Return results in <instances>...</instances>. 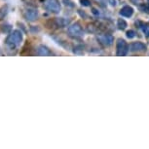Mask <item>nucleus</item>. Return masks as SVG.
I'll return each mask as SVG.
<instances>
[{
  "instance_id": "nucleus-16",
  "label": "nucleus",
  "mask_w": 149,
  "mask_h": 149,
  "mask_svg": "<svg viewBox=\"0 0 149 149\" xmlns=\"http://www.w3.org/2000/svg\"><path fill=\"white\" fill-rule=\"evenodd\" d=\"M126 35H127L128 38L132 39V38H134V36H136V32H134V30H128L127 33H126Z\"/></svg>"
},
{
  "instance_id": "nucleus-21",
  "label": "nucleus",
  "mask_w": 149,
  "mask_h": 149,
  "mask_svg": "<svg viewBox=\"0 0 149 149\" xmlns=\"http://www.w3.org/2000/svg\"><path fill=\"white\" fill-rule=\"evenodd\" d=\"M93 13H94L95 15H97V16L98 15V14H100V13L97 12V9H95V8H94V9H93Z\"/></svg>"
},
{
  "instance_id": "nucleus-14",
  "label": "nucleus",
  "mask_w": 149,
  "mask_h": 149,
  "mask_svg": "<svg viewBox=\"0 0 149 149\" xmlns=\"http://www.w3.org/2000/svg\"><path fill=\"white\" fill-rule=\"evenodd\" d=\"M142 31L145 34V36L149 37V24H144V26H142Z\"/></svg>"
},
{
  "instance_id": "nucleus-9",
  "label": "nucleus",
  "mask_w": 149,
  "mask_h": 149,
  "mask_svg": "<svg viewBox=\"0 0 149 149\" xmlns=\"http://www.w3.org/2000/svg\"><path fill=\"white\" fill-rule=\"evenodd\" d=\"M119 14L121 16L126 17V18H130V17L133 16L134 9L132 7H130V6H125V7H123L122 9L120 10Z\"/></svg>"
},
{
  "instance_id": "nucleus-8",
  "label": "nucleus",
  "mask_w": 149,
  "mask_h": 149,
  "mask_svg": "<svg viewBox=\"0 0 149 149\" xmlns=\"http://www.w3.org/2000/svg\"><path fill=\"white\" fill-rule=\"evenodd\" d=\"M36 51H37V54L39 56H42V57H47V56L52 55V53L49 50V48H47L46 46H44V45H40V46H38Z\"/></svg>"
},
{
  "instance_id": "nucleus-2",
  "label": "nucleus",
  "mask_w": 149,
  "mask_h": 149,
  "mask_svg": "<svg viewBox=\"0 0 149 149\" xmlns=\"http://www.w3.org/2000/svg\"><path fill=\"white\" fill-rule=\"evenodd\" d=\"M67 31H68L69 36H71L73 38H81L84 36L82 26H81V24H78V22H75V24L69 26Z\"/></svg>"
},
{
  "instance_id": "nucleus-10",
  "label": "nucleus",
  "mask_w": 149,
  "mask_h": 149,
  "mask_svg": "<svg viewBox=\"0 0 149 149\" xmlns=\"http://www.w3.org/2000/svg\"><path fill=\"white\" fill-rule=\"evenodd\" d=\"M54 22L58 27H64V26H68L69 22H70L69 19H64V18H56Z\"/></svg>"
},
{
  "instance_id": "nucleus-7",
  "label": "nucleus",
  "mask_w": 149,
  "mask_h": 149,
  "mask_svg": "<svg viewBox=\"0 0 149 149\" xmlns=\"http://www.w3.org/2000/svg\"><path fill=\"white\" fill-rule=\"evenodd\" d=\"M129 50H130L131 52H144L146 50V46L141 42H134V43H132L130 45V47H129Z\"/></svg>"
},
{
  "instance_id": "nucleus-1",
  "label": "nucleus",
  "mask_w": 149,
  "mask_h": 149,
  "mask_svg": "<svg viewBox=\"0 0 149 149\" xmlns=\"http://www.w3.org/2000/svg\"><path fill=\"white\" fill-rule=\"evenodd\" d=\"M22 40H24V35H22V32L21 30L19 29L13 30L7 36L6 40H5V46H6L8 51L15 52L21 46Z\"/></svg>"
},
{
  "instance_id": "nucleus-13",
  "label": "nucleus",
  "mask_w": 149,
  "mask_h": 149,
  "mask_svg": "<svg viewBox=\"0 0 149 149\" xmlns=\"http://www.w3.org/2000/svg\"><path fill=\"white\" fill-rule=\"evenodd\" d=\"M1 29H2V31H3V32L8 33L11 30L12 27H11V26H10L9 24H8V26H7V24H3V26H1Z\"/></svg>"
},
{
  "instance_id": "nucleus-11",
  "label": "nucleus",
  "mask_w": 149,
  "mask_h": 149,
  "mask_svg": "<svg viewBox=\"0 0 149 149\" xmlns=\"http://www.w3.org/2000/svg\"><path fill=\"white\" fill-rule=\"evenodd\" d=\"M7 14H8V6L7 5H4V6L0 8V19H3L7 16Z\"/></svg>"
},
{
  "instance_id": "nucleus-17",
  "label": "nucleus",
  "mask_w": 149,
  "mask_h": 149,
  "mask_svg": "<svg viewBox=\"0 0 149 149\" xmlns=\"http://www.w3.org/2000/svg\"><path fill=\"white\" fill-rule=\"evenodd\" d=\"M81 4L83 6H90L91 5V1L90 0H81Z\"/></svg>"
},
{
  "instance_id": "nucleus-15",
  "label": "nucleus",
  "mask_w": 149,
  "mask_h": 149,
  "mask_svg": "<svg viewBox=\"0 0 149 149\" xmlns=\"http://www.w3.org/2000/svg\"><path fill=\"white\" fill-rule=\"evenodd\" d=\"M63 2L64 3V5H65V6H67V7L73 8V7L75 6L74 3H73V2L71 1V0H63Z\"/></svg>"
},
{
  "instance_id": "nucleus-3",
  "label": "nucleus",
  "mask_w": 149,
  "mask_h": 149,
  "mask_svg": "<svg viewBox=\"0 0 149 149\" xmlns=\"http://www.w3.org/2000/svg\"><path fill=\"white\" fill-rule=\"evenodd\" d=\"M44 7L48 11L52 13H60L61 11V4L58 0H45Z\"/></svg>"
},
{
  "instance_id": "nucleus-12",
  "label": "nucleus",
  "mask_w": 149,
  "mask_h": 149,
  "mask_svg": "<svg viewBox=\"0 0 149 149\" xmlns=\"http://www.w3.org/2000/svg\"><path fill=\"white\" fill-rule=\"evenodd\" d=\"M117 26L119 27V29L124 30V29H126V27H127V22L124 21L123 19H119L117 22Z\"/></svg>"
},
{
  "instance_id": "nucleus-5",
  "label": "nucleus",
  "mask_w": 149,
  "mask_h": 149,
  "mask_svg": "<svg viewBox=\"0 0 149 149\" xmlns=\"http://www.w3.org/2000/svg\"><path fill=\"white\" fill-rule=\"evenodd\" d=\"M38 11L36 9H31V8H29L24 12V17L26 21L29 22H34L38 19Z\"/></svg>"
},
{
  "instance_id": "nucleus-20",
  "label": "nucleus",
  "mask_w": 149,
  "mask_h": 149,
  "mask_svg": "<svg viewBox=\"0 0 149 149\" xmlns=\"http://www.w3.org/2000/svg\"><path fill=\"white\" fill-rule=\"evenodd\" d=\"M109 3H110L112 6H115V5H116V1H115V0H109Z\"/></svg>"
},
{
  "instance_id": "nucleus-4",
  "label": "nucleus",
  "mask_w": 149,
  "mask_h": 149,
  "mask_svg": "<svg viewBox=\"0 0 149 149\" xmlns=\"http://www.w3.org/2000/svg\"><path fill=\"white\" fill-rule=\"evenodd\" d=\"M116 52H117V56L119 57H123V56H126L129 52V46L124 39H118L117 40V44H116Z\"/></svg>"
},
{
  "instance_id": "nucleus-19",
  "label": "nucleus",
  "mask_w": 149,
  "mask_h": 149,
  "mask_svg": "<svg viewBox=\"0 0 149 149\" xmlns=\"http://www.w3.org/2000/svg\"><path fill=\"white\" fill-rule=\"evenodd\" d=\"M132 2H133L134 4H136V5H139V4H141L142 3V0H131Z\"/></svg>"
},
{
  "instance_id": "nucleus-18",
  "label": "nucleus",
  "mask_w": 149,
  "mask_h": 149,
  "mask_svg": "<svg viewBox=\"0 0 149 149\" xmlns=\"http://www.w3.org/2000/svg\"><path fill=\"white\" fill-rule=\"evenodd\" d=\"M95 1H97L100 6H102V7L106 6V0H95Z\"/></svg>"
},
{
  "instance_id": "nucleus-6",
  "label": "nucleus",
  "mask_w": 149,
  "mask_h": 149,
  "mask_svg": "<svg viewBox=\"0 0 149 149\" xmlns=\"http://www.w3.org/2000/svg\"><path fill=\"white\" fill-rule=\"evenodd\" d=\"M97 40L100 41V43L102 44L103 46L109 47L113 44L114 38H113V36L110 34H100L97 36Z\"/></svg>"
}]
</instances>
